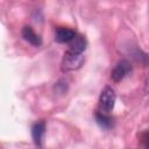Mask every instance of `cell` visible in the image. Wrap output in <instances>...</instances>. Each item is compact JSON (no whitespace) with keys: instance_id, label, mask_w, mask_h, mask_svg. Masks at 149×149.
<instances>
[{"instance_id":"cell-1","label":"cell","mask_w":149,"mask_h":149,"mask_svg":"<svg viewBox=\"0 0 149 149\" xmlns=\"http://www.w3.org/2000/svg\"><path fill=\"white\" fill-rule=\"evenodd\" d=\"M85 62V57L83 54H78V52H72L66 50L64 52L63 59H62V64H61V69L64 72H69V71H76L78 69L81 68V65Z\"/></svg>"},{"instance_id":"cell-2","label":"cell","mask_w":149,"mask_h":149,"mask_svg":"<svg viewBox=\"0 0 149 149\" xmlns=\"http://www.w3.org/2000/svg\"><path fill=\"white\" fill-rule=\"evenodd\" d=\"M115 100H116L115 91L111 86H105L104 90L101 91L100 95H99V100H98V108L99 109L98 111L109 114L112 112V109L114 108Z\"/></svg>"},{"instance_id":"cell-3","label":"cell","mask_w":149,"mask_h":149,"mask_svg":"<svg viewBox=\"0 0 149 149\" xmlns=\"http://www.w3.org/2000/svg\"><path fill=\"white\" fill-rule=\"evenodd\" d=\"M132 64L127 59H121L120 62H118V64L114 66V69L111 72V78L115 81L119 83L126 76H128L132 72Z\"/></svg>"},{"instance_id":"cell-4","label":"cell","mask_w":149,"mask_h":149,"mask_svg":"<svg viewBox=\"0 0 149 149\" xmlns=\"http://www.w3.org/2000/svg\"><path fill=\"white\" fill-rule=\"evenodd\" d=\"M77 33L68 27H58L55 30V41L58 43H69Z\"/></svg>"},{"instance_id":"cell-5","label":"cell","mask_w":149,"mask_h":149,"mask_svg":"<svg viewBox=\"0 0 149 149\" xmlns=\"http://www.w3.org/2000/svg\"><path fill=\"white\" fill-rule=\"evenodd\" d=\"M45 133V122L43 120H40L35 122L31 127V136L34 140V143L37 147H42V140Z\"/></svg>"},{"instance_id":"cell-6","label":"cell","mask_w":149,"mask_h":149,"mask_svg":"<svg viewBox=\"0 0 149 149\" xmlns=\"http://www.w3.org/2000/svg\"><path fill=\"white\" fill-rule=\"evenodd\" d=\"M22 37L24 41H27L28 43H30L34 47H40L42 44V38L38 34H36L34 31V29L30 26H24L22 28Z\"/></svg>"},{"instance_id":"cell-7","label":"cell","mask_w":149,"mask_h":149,"mask_svg":"<svg viewBox=\"0 0 149 149\" xmlns=\"http://www.w3.org/2000/svg\"><path fill=\"white\" fill-rule=\"evenodd\" d=\"M87 45V41L83 35H78L76 34L74 37L69 42V51L72 52H78V54H83L84 50L86 49Z\"/></svg>"},{"instance_id":"cell-8","label":"cell","mask_w":149,"mask_h":149,"mask_svg":"<svg viewBox=\"0 0 149 149\" xmlns=\"http://www.w3.org/2000/svg\"><path fill=\"white\" fill-rule=\"evenodd\" d=\"M94 118H95V121L97 123L104 128V129H109L113 127V118L107 114V113H102L100 111H97L95 114H94Z\"/></svg>"}]
</instances>
